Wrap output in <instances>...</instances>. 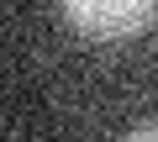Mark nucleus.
Listing matches in <instances>:
<instances>
[{
    "instance_id": "obj_1",
    "label": "nucleus",
    "mask_w": 158,
    "mask_h": 142,
    "mask_svg": "<svg viewBox=\"0 0 158 142\" xmlns=\"http://www.w3.org/2000/svg\"><path fill=\"white\" fill-rule=\"evenodd\" d=\"M63 16L74 32L116 42V37H137L158 16V0H63Z\"/></svg>"
},
{
    "instance_id": "obj_2",
    "label": "nucleus",
    "mask_w": 158,
    "mask_h": 142,
    "mask_svg": "<svg viewBox=\"0 0 158 142\" xmlns=\"http://www.w3.org/2000/svg\"><path fill=\"white\" fill-rule=\"evenodd\" d=\"M132 137H158V121H142V126H132Z\"/></svg>"
}]
</instances>
